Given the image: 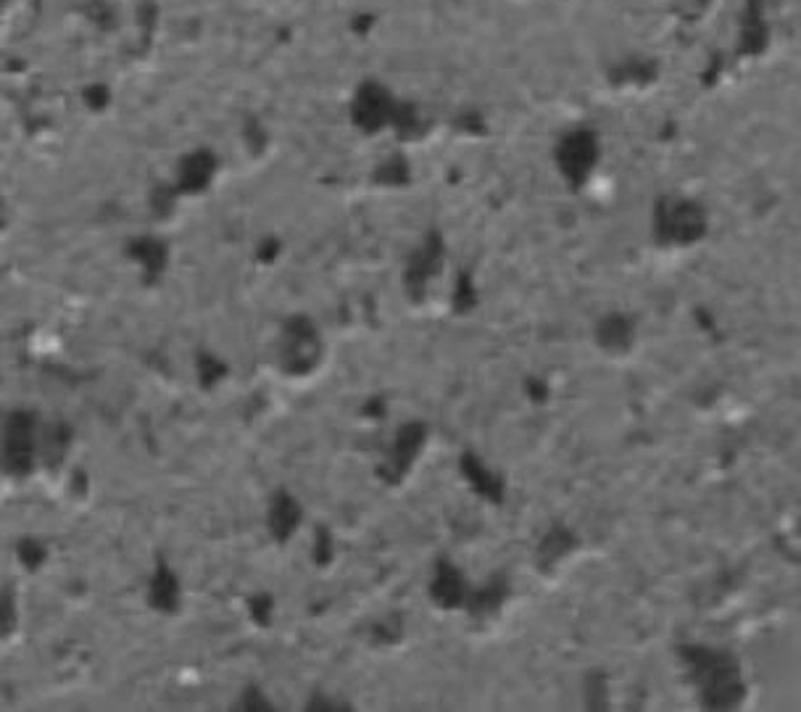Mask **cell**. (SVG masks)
Listing matches in <instances>:
<instances>
[{
    "mask_svg": "<svg viewBox=\"0 0 801 712\" xmlns=\"http://www.w3.org/2000/svg\"><path fill=\"white\" fill-rule=\"evenodd\" d=\"M683 657L702 689L706 708H733L735 702H741V673L731 654L704 650V646H685Z\"/></svg>",
    "mask_w": 801,
    "mask_h": 712,
    "instance_id": "6da1fadb",
    "label": "cell"
},
{
    "mask_svg": "<svg viewBox=\"0 0 801 712\" xmlns=\"http://www.w3.org/2000/svg\"><path fill=\"white\" fill-rule=\"evenodd\" d=\"M424 438V428L422 426H407L399 433V441H395V449L391 459H388V472L385 478L391 480V484H395V480L403 478V472H407V467L411 459L417 457V451H420V443Z\"/></svg>",
    "mask_w": 801,
    "mask_h": 712,
    "instance_id": "7a4b0ae2",
    "label": "cell"
},
{
    "mask_svg": "<svg viewBox=\"0 0 801 712\" xmlns=\"http://www.w3.org/2000/svg\"><path fill=\"white\" fill-rule=\"evenodd\" d=\"M432 596H436L438 604H443V607H459V604L467 602V584L457 567L446 563L440 565L436 584H432Z\"/></svg>",
    "mask_w": 801,
    "mask_h": 712,
    "instance_id": "3957f363",
    "label": "cell"
}]
</instances>
